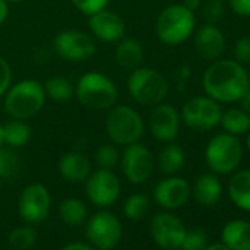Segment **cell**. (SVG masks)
<instances>
[{
    "mask_svg": "<svg viewBox=\"0 0 250 250\" xmlns=\"http://www.w3.org/2000/svg\"><path fill=\"white\" fill-rule=\"evenodd\" d=\"M249 74L237 61H216L203 75L206 94L221 103L241 100L247 90Z\"/></svg>",
    "mask_w": 250,
    "mask_h": 250,
    "instance_id": "cell-1",
    "label": "cell"
},
{
    "mask_svg": "<svg viewBox=\"0 0 250 250\" xmlns=\"http://www.w3.org/2000/svg\"><path fill=\"white\" fill-rule=\"evenodd\" d=\"M221 193H222V186H221L219 180L210 174H205V175L199 177L194 184V190H193V196H194L196 202L203 206L215 205L219 200Z\"/></svg>",
    "mask_w": 250,
    "mask_h": 250,
    "instance_id": "cell-22",
    "label": "cell"
},
{
    "mask_svg": "<svg viewBox=\"0 0 250 250\" xmlns=\"http://www.w3.org/2000/svg\"><path fill=\"white\" fill-rule=\"evenodd\" d=\"M62 250H93V249L90 246L84 244V243H72V244L65 246Z\"/></svg>",
    "mask_w": 250,
    "mask_h": 250,
    "instance_id": "cell-42",
    "label": "cell"
},
{
    "mask_svg": "<svg viewBox=\"0 0 250 250\" xmlns=\"http://www.w3.org/2000/svg\"><path fill=\"white\" fill-rule=\"evenodd\" d=\"M186 164V155H184V150L174 145V143H169L167 145L161 153H159V158H158V165H159V169L167 174V175H172L175 172H178Z\"/></svg>",
    "mask_w": 250,
    "mask_h": 250,
    "instance_id": "cell-25",
    "label": "cell"
},
{
    "mask_svg": "<svg viewBox=\"0 0 250 250\" xmlns=\"http://www.w3.org/2000/svg\"><path fill=\"white\" fill-rule=\"evenodd\" d=\"M88 27L96 36V39L106 42V43H113L119 42L125 36V24L124 20L106 9H102L93 15H90Z\"/></svg>",
    "mask_w": 250,
    "mask_h": 250,
    "instance_id": "cell-16",
    "label": "cell"
},
{
    "mask_svg": "<svg viewBox=\"0 0 250 250\" xmlns=\"http://www.w3.org/2000/svg\"><path fill=\"white\" fill-rule=\"evenodd\" d=\"M190 186L186 180L171 177L162 180L153 191L155 200L167 209H178L181 208L190 197Z\"/></svg>",
    "mask_w": 250,
    "mask_h": 250,
    "instance_id": "cell-17",
    "label": "cell"
},
{
    "mask_svg": "<svg viewBox=\"0 0 250 250\" xmlns=\"http://www.w3.org/2000/svg\"><path fill=\"white\" fill-rule=\"evenodd\" d=\"M59 171L65 180L71 183H83L88 178L91 172L90 161L77 152L66 153L59 161Z\"/></svg>",
    "mask_w": 250,
    "mask_h": 250,
    "instance_id": "cell-19",
    "label": "cell"
},
{
    "mask_svg": "<svg viewBox=\"0 0 250 250\" xmlns=\"http://www.w3.org/2000/svg\"><path fill=\"white\" fill-rule=\"evenodd\" d=\"M168 81L152 68H137L128 77V91L131 97L145 106L161 103L168 94Z\"/></svg>",
    "mask_w": 250,
    "mask_h": 250,
    "instance_id": "cell-6",
    "label": "cell"
},
{
    "mask_svg": "<svg viewBox=\"0 0 250 250\" xmlns=\"http://www.w3.org/2000/svg\"><path fill=\"white\" fill-rule=\"evenodd\" d=\"M202 14L206 24H218L225 14L224 0H205V3H202Z\"/></svg>",
    "mask_w": 250,
    "mask_h": 250,
    "instance_id": "cell-33",
    "label": "cell"
},
{
    "mask_svg": "<svg viewBox=\"0 0 250 250\" xmlns=\"http://www.w3.org/2000/svg\"><path fill=\"white\" fill-rule=\"evenodd\" d=\"M75 96L80 103L88 109L106 110L115 106L118 100V90L110 78L93 71L80 78L75 87Z\"/></svg>",
    "mask_w": 250,
    "mask_h": 250,
    "instance_id": "cell-3",
    "label": "cell"
},
{
    "mask_svg": "<svg viewBox=\"0 0 250 250\" xmlns=\"http://www.w3.org/2000/svg\"><path fill=\"white\" fill-rule=\"evenodd\" d=\"M21 169V162L18 155L11 149H3L0 146V178H15Z\"/></svg>",
    "mask_w": 250,
    "mask_h": 250,
    "instance_id": "cell-30",
    "label": "cell"
},
{
    "mask_svg": "<svg viewBox=\"0 0 250 250\" xmlns=\"http://www.w3.org/2000/svg\"><path fill=\"white\" fill-rule=\"evenodd\" d=\"M2 136H3V143L9 145L12 147H21L30 142L31 128L24 121L15 119V121H11L3 125Z\"/></svg>",
    "mask_w": 250,
    "mask_h": 250,
    "instance_id": "cell-26",
    "label": "cell"
},
{
    "mask_svg": "<svg viewBox=\"0 0 250 250\" xmlns=\"http://www.w3.org/2000/svg\"><path fill=\"white\" fill-rule=\"evenodd\" d=\"M106 131L110 140L121 146L137 143L145 133V122L137 110L127 104L112 106L106 118Z\"/></svg>",
    "mask_w": 250,
    "mask_h": 250,
    "instance_id": "cell-4",
    "label": "cell"
},
{
    "mask_svg": "<svg viewBox=\"0 0 250 250\" xmlns=\"http://www.w3.org/2000/svg\"><path fill=\"white\" fill-rule=\"evenodd\" d=\"M152 136L159 142H174L180 133V115L174 106L167 103L155 104L149 116Z\"/></svg>",
    "mask_w": 250,
    "mask_h": 250,
    "instance_id": "cell-15",
    "label": "cell"
},
{
    "mask_svg": "<svg viewBox=\"0 0 250 250\" xmlns=\"http://www.w3.org/2000/svg\"><path fill=\"white\" fill-rule=\"evenodd\" d=\"M222 110L216 100L210 97L197 96L190 99L181 112V119L187 127L197 131H208L221 122Z\"/></svg>",
    "mask_w": 250,
    "mask_h": 250,
    "instance_id": "cell-8",
    "label": "cell"
},
{
    "mask_svg": "<svg viewBox=\"0 0 250 250\" xmlns=\"http://www.w3.org/2000/svg\"><path fill=\"white\" fill-rule=\"evenodd\" d=\"M46 91L42 83L24 80L9 88L5 97L6 112L15 119H30L36 116L46 103Z\"/></svg>",
    "mask_w": 250,
    "mask_h": 250,
    "instance_id": "cell-2",
    "label": "cell"
},
{
    "mask_svg": "<svg viewBox=\"0 0 250 250\" xmlns=\"http://www.w3.org/2000/svg\"><path fill=\"white\" fill-rule=\"evenodd\" d=\"M205 250H229L227 246H224L222 243H215V244H210V246H208Z\"/></svg>",
    "mask_w": 250,
    "mask_h": 250,
    "instance_id": "cell-43",
    "label": "cell"
},
{
    "mask_svg": "<svg viewBox=\"0 0 250 250\" xmlns=\"http://www.w3.org/2000/svg\"><path fill=\"white\" fill-rule=\"evenodd\" d=\"M150 208V203H149V199L145 196V194H133L130 196L127 200H125V205H124V213L128 219H133V221H139L142 219L147 210Z\"/></svg>",
    "mask_w": 250,
    "mask_h": 250,
    "instance_id": "cell-29",
    "label": "cell"
},
{
    "mask_svg": "<svg viewBox=\"0 0 250 250\" xmlns=\"http://www.w3.org/2000/svg\"><path fill=\"white\" fill-rule=\"evenodd\" d=\"M46 96H49L55 102H66L72 99L75 94V88L72 87L71 81L66 80L65 77H53L46 81L43 85Z\"/></svg>",
    "mask_w": 250,
    "mask_h": 250,
    "instance_id": "cell-27",
    "label": "cell"
},
{
    "mask_svg": "<svg viewBox=\"0 0 250 250\" xmlns=\"http://www.w3.org/2000/svg\"><path fill=\"white\" fill-rule=\"evenodd\" d=\"M53 47L58 56L72 62L87 61L96 52L94 40L88 34L77 30L59 33L55 37Z\"/></svg>",
    "mask_w": 250,
    "mask_h": 250,
    "instance_id": "cell-10",
    "label": "cell"
},
{
    "mask_svg": "<svg viewBox=\"0 0 250 250\" xmlns=\"http://www.w3.org/2000/svg\"><path fill=\"white\" fill-rule=\"evenodd\" d=\"M94 159L102 169H112L119 162V152L112 145H103L97 149Z\"/></svg>",
    "mask_w": 250,
    "mask_h": 250,
    "instance_id": "cell-32",
    "label": "cell"
},
{
    "mask_svg": "<svg viewBox=\"0 0 250 250\" xmlns=\"http://www.w3.org/2000/svg\"><path fill=\"white\" fill-rule=\"evenodd\" d=\"M246 143H247V147H249V150H250V133H249V136H247V140H246Z\"/></svg>",
    "mask_w": 250,
    "mask_h": 250,
    "instance_id": "cell-45",
    "label": "cell"
},
{
    "mask_svg": "<svg viewBox=\"0 0 250 250\" xmlns=\"http://www.w3.org/2000/svg\"><path fill=\"white\" fill-rule=\"evenodd\" d=\"M50 210V194L43 184H30L20 197V213L28 222H42Z\"/></svg>",
    "mask_w": 250,
    "mask_h": 250,
    "instance_id": "cell-14",
    "label": "cell"
},
{
    "mask_svg": "<svg viewBox=\"0 0 250 250\" xmlns=\"http://www.w3.org/2000/svg\"><path fill=\"white\" fill-rule=\"evenodd\" d=\"M202 2L203 0H184V6L188 9V11H191V12H194L196 9H199L200 6H202Z\"/></svg>",
    "mask_w": 250,
    "mask_h": 250,
    "instance_id": "cell-41",
    "label": "cell"
},
{
    "mask_svg": "<svg viewBox=\"0 0 250 250\" xmlns=\"http://www.w3.org/2000/svg\"><path fill=\"white\" fill-rule=\"evenodd\" d=\"M37 234L31 227H18L9 234V243L17 250H27L34 246Z\"/></svg>",
    "mask_w": 250,
    "mask_h": 250,
    "instance_id": "cell-31",
    "label": "cell"
},
{
    "mask_svg": "<svg viewBox=\"0 0 250 250\" xmlns=\"http://www.w3.org/2000/svg\"><path fill=\"white\" fill-rule=\"evenodd\" d=\"M85 193L91 203L97 206H109L116 202L121 193V183L110 169H99L88 175Z\"/></svg>",
    "mask_w": 250,
    "mask_h": 250,
    "instance_id": "cell-13",
    "label": "cell"
},
{
    "mask_svg": "<svg viewBox=\"0 0 250 250\" xmlns=\"http://www.w3.org/2000/svg\"><path fill=\"white\" fill-rule=\"evenodd\" d=\"M8 12H9V9H8V2H6V0H0V25H2V24L6 21Z\"/></svg>",
    "mask_w": 250,
    "mask_h": 250,
    "instance_id": "cell-40",
    "label": "cell"
},
{
    "mask_svg": "<svg viewBox=\"0 0 250 250\" xmlns=\"http://www.w3.org/2000/svg\"><path fill=\"white\" fill-rule=\"evenodd\" d=\"M88 240L100 250L113 249L122 237V225L110 212H97L87 224Z\"/></svg>",
    "mask_w": 250,
    "mask_h": 250,
    "instance_id": "cell-9",
    "label": "cell"
},
{
    "mask_svg": "<svg viewBox=\"0 0 250 250\" xmlns=\"http://www.w3.org/2000/svg\"><path fill=\"white\" fill-rule=\"evenodd\" d=\"M12 81V69L5 58L0 56V96L5 94Z\"/></svg>",
    "mask_w": 250,
    "mask_h": 250,
    "instance_id": "cell-37",
    "label": "cell"
},
{
    "mask_svg": "<svg viewBox=\"0 0 250 250\" xmlns=\"http://www.w3.org/2000/svg\"><path fill=\"white\" fill-rule=\"evenodd\" d=\"M143 56V47L134 39H122L115 50V61L125 71H134L140 68Z\"/></svg>",
    "mask_w": 250,
    "mask_h": 250,
    "instance_id": "cell-20",
    "label": "cell"
},
{
    "mask_svg": "<svg viewBox=\"0 0 250 250\" xmlns=\"http://www.w3.org/2000/svg\"><path fill=\"white\" fill-rule=\"evenodd\" d=\"M71 2L80 12L90 17V15L104 9L106 5L109 3V0H71Z\"/></svg>",
    "mask_w": 250,
    "mask_h": 250,
    "instance_id": "cell-35",
    "label": "cell"
},
{
    "mask_svg": "<svg viewBox=\"0 0 250 250\" xmlns=\"http://www.w3.org/2000/svg\"><path fill=\"white\" fill-rule=\"evenodd\" d=\"M234 56L238 63H250V36L241 37L234 46Z\"/></svg>",
    "mask_w": 250,
    "mask_h": 250,
    "instance_id": "cell-36",
    "label": "cell"
},
{
    "mask_svg": "<svg viewBox=\"0 0 250 250\" xmlns=\"http://www.w3.org/2000/svg\"><path fill=\"white\" fill-rule=\"evenodd\" d=\"M181 250H183V249H181Z\"/></svg>",
    "mask_w": 250,
    "mask_h": 250,
    "instance_id": "cell-47",
    "label": "cell"
},
{
    "mask_svg": "<svg viewBox=\"0 0 250 250\" xmlns=\"http://www.w3.org/2000/svg\"><path fill=\"white\" fill-rule=\"evenodd\" d=\"M228 193L235 206L250 210V171H240L229 180Z\"/></svg>",
    "mask_w": 250,
    "mask_h": 250,
    "instance_id": "cell-23",
    "label": "cell"
},
{
    "mask_svg": "<svg viewBox=\"0 0 250 250\" xmlns=\"http://www.w3.org/2000/svg\"><path fill=\"white\" fill-rule=\"evenodd\" d=\"M59 215L62 218V221L68 225H80L84 222L85 215H87V209L85 205L78 200V199H66L61 203L59 208Z\"/></svg>",
    "mask_w": 250,
    "mask_h": 250,
    "instance_id": "cell-28",
    "label": "cell"
},
{
    "mask_svg": "<svg viewBox=\"0 0 250 250\" xmlns=\"http://www.w3.org/2000/svg\"><path fill=\"white\" fill-rule=\"evenodd\" d=\"M150 232L158 246L167 250H177L181 247L187 229L175 215L158 213L152 219Z\"/></svg>",
    "mask_w": 250,
    "mask_h": 250,
    "instance_id": "cell-12",
    "label": "cell"
},
{
    "mask_svg": "<svg viewBox=\"0 0 250 250\" xmlns=\"http://www.w3.org/2000/svg\"><path fill=\"white\" fill-rule=\"evenodd\" d=\"M206 241H208V237H206L205 231L200 228H194L190 232L188 231L186 232L181 249L183 250H205Z\"/></svg>",
    "mask_w": 250,
    "mask_h": 250,
    "instance_id": "cell-34",
    "label": "cell"
},
{
    "mask_svg": "<svg viewBox=\"0 0 250 250\" xmlns=\"http://www.w3.org/2000/svg\"><path fill=\"white\" fill-rule=\"evenodd\" d=\"M222 128L232 136H243L250 131V115L238 107H229L221 115Z\"/></svg>",
    "mask_w": 250,
    "mask_h": 250,
    "instance_id": "cell-24",
    "label": "cell"
},
{
    "mask_svg": "<svg viewBox=\"0 0 250 250\" xmlns=\"http://www.w3.org/2000/svg\"><path fill=\"white\" fill-rule=\"evenodd\" d=\"M241 107L244 112H247L250 115V75H249V83H247V90L244 93V96L241 97Z\"/></svg>",
    "mask_w": 250,
    "mask_h": 250,
    "instance_id": "cell-39",
    "label": "cell"
},
{
    "mask_svg": "<svg viewBox=\"0 0 250 250\" xmlns=\"http://www.w3.org/2000/svg\"><path fill=\"white\" fill-rule=\"evenodd\" d=\"M6 2H12V3H20L22 0H6Z\"/></svg>",
    "mask_w": 250,
    "mask_h": 250,
    "instance_id": "cell-46",
    "label": "cell"
},
{
    "mask_svg": "<svg viewBox=\"0 0 250 250\" xmlns=\"http://www.w3.org/2000/svg\"><path fill=\"white\" fill-rule=\"evenodd\" d=\"M232 12L238 17H250V0H229Z\"/></svg>",
    "mask_w": 250,
    "mask_h": 250,
    "instance_id": "cell-38",
    "label": "cell"
},
{
    "mask_svg": "<svg viewBox=\"0 0 250 250\" xmlns=\"http://www.w3.org/2000/svg\"><path fill=\"white\" fill-rule=\"evenodd\" d=\"M2 128H3V125L0 124V146H2V143H3V136H2Z\"/></svg>",
    "mask_w": 250,
    "mask_h": 250,
    "instance_id": "cell-44",
    "label": "cell"
},
{
    "mask_svg": "<svg viewBox=\"0 0 250 250\" xmlns=\"http://www.w3.org/2000/svg\"><path fill=\"white\" fill-rule=\"evenodd\" d=\"M209 168L216 174H229L241 162L243 147L237 136L222 133L215 136L205 150Z\"/></svg>",
    "mask_w": 250,
    "mask_h": 250,
    "instance_id": "cell-7",
    "label": "cell"
},
{
    "mask_svg": "<svg viewBox=\"0 0 250 250\" xmlns=\"http://www.w3.org/2000/svg\"><path fill=\"white\" fill-rule=\"evenodd\" d=\"M196 18L184 5H171L165 8L156 21L158 39L169 46L184 43L194 31Z\"/></svg>",
    "mask_w": 250,
    "mask_h": 250,
    "instance_id": "cell-5",
    "label": "cell"
},
{
    "mask_svg": "<svg viewBox=\"0 0 250 250\" xmlns=\"http://www.w3.org/2000/svg\"><path fill=\"white\" fill-rule=\"evenodd\" d=\"M155 168L153 153L143 145H128L122 155V171L128 181L134 184L145 183L150 178Z\"/></svg>",
    "mask_w": 250,
    "mask_h": 250,
    "instance_id": "cell-11",
    "label": "cell"
},
{
    "mask_svg": "<svg viewBox=\"0 0 250 250\" xmlns=\"http://www.w3.org/2000/svg\"><path fill=\"white\" fill-rule=\"evenodd\" d=\"M194 46L197 53L206 61H216L225 50V39L222 31L213 24H205L196 31Z\"/></svg>",
    "mask_w": 250,
    "mask_h": 250,
    "instance_id": "cell-18",
    "label": "cell"
},
{
    "mask_svg": "<svg viewBox=\"0 0 250 250\" xmlns=\"http://www.w3.org/2000/svg\"><path fill=\"white\" fill-rule=\"evenodd\" d=\"M222 244L229 250H250V224L231 221L222 229Z\"/></svg>",
    "mask_w": 250,
    "mask_h": 250,
    "instance_id": "cell-21",
    "label": "cell"
}]
</instances>
